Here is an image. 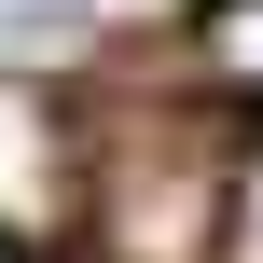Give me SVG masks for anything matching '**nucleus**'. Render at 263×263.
I'll return each instance as SVG.
<instances>
[{"label": "nucleus", "mask_w": 263, "mask_h": 263, "mask_svg": "<svg viewBox=\"0 0 263 263\" xmlns=\"http://www.w3.org/2000/svg\"><path fill=\"white\" fill-rule=\"evenodd\" d=\"M194 69H208V97L263 111V0H194Z\"/></svg>", "instance_id": "nucleus-1"}, {"label": "nucleus", "mask_w": 263, "mask_h": 263, "mask_svg": "<svg viewBox=\"0 0 263 263\" xmlns=\"http://www.w3.org/2000/svg\"><path fill=\"white\" fill-rule=\"evenodd\" d=\"M208 250H222V263H263V153L222 166V222H208Z\"/></svg>", "instance_id": "nucleus-2"}]
</instances>
